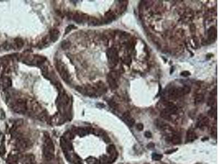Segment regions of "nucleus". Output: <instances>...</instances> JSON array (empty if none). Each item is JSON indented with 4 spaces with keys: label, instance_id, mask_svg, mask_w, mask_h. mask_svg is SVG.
<instances>
[{
    "label": "nucleus",
    "instance_id": "24",
    "mask_svg": "<svg viewBox=\"0 0 219 164\" xmlns=\"http://www.w3.org/2000/svg\"><path fill=\"white\" fill-rule=\"evenodd\" d=\"M215 109L214 108H211L210 110L209 111L208 114L210 116H211V117H213V116L215 115Z\"/></svg>",
    "mask_w": 219,
    "mask_h": 164
},
{
    "label": "nucleus",
    "instance_id": "27",
    "mask_svg": "<svg viewBox=\"0 0 219 164\" xmlns=\"http://www.w3.org/2000/svg\"><path fill=\"white\" fill-rule=\"evenodd\" d=\"M190 74H191L188 71H183V72H182V73H181V75L183 76V77H187L188 76H190Z\"/></svg>",
    "mask_w": 219,
    "mask_h": 164
},
{
    "label": "nucleus",
    "instance_id": "5",
    "mask_svg": "<svg viewBox=\"0 0 219 164\" xmlns=\"http://www.w3.org/2000/svg\"><path fill=\"white\" fill-rule=\"evenodd\" d=\"M123 120L126 124L129 126H132L135 123V120L131 117L130 114L128 112H126L123 115Z\"/></svg>",
    "mask_w": 219,
    "mask_h": 164
},
{
    "label": "nucleus",
    "instance_id": "18",
    "mask_svg": "<svg viewBox=\"0 0 219 164\" xmlns=\"http://www.w3.org/2000/svg\"><path fill=\"white\" fill-rule=\"evenodd\" d=\"M215 98L214 95L213 96H211L210 98H209V99L208 102V105L209 106L213 107L214 105H215Z\"/></svg>",
    "mask_w": 219,
    "mask_h": 164
},
{
    "label": "nucleus",
    "instance_id": "29",
    "mask_svg": "<svg viewBox=\"0 0 219 164\" xmlns=\"http://www.w3.org/2000/svg\"><path fill=\"white\" fill-rule=\"evenodd\" d=\"M145 136L147 138H151L152 137V134L149 131H146L145 133Z\"/></svg>",
    "mask_w": 219,
    "mask_h": 164
},
{
    "label": "nucleus",
    "instance_id": "28",
    "mask_svg": "<svg viewBox=\"0 0 219 164\" xmlns=\"http://www.w3.org/2000/svg\"><path fill=\"white\" fill-rule=\"evenodd\" d=\"M5 153V148L4 146H1L0 147V154L1 155H4Z\"/></svg>",
    "mask_w": 219,
    "mask_h": 164
},
{
    "label": "nucleus",
    "instance_id": "12",
    "mask_svg": "<svg viewBox=\"0 0 219 164\" xmlns=\"http://www.w3.org/2000/svg\"><path fill=\"white\" fill-rule=\"evenodd\" d=\"M196 138V136L195 133L194 132V131L189 130L187 133V135H186V140H187V142H192L195 140V139Z\"/></svg>",
    "mask_w": 219,
    "mask_h": 164
},
{
    "label": "nucleus",
    "instance_id": "8",
    "mask_svg": "<svg viewBox=\"0 0 219 164\" xmlns=\"http://www.w3.org/2000/svg\"><path fill=\"white\" fill-rule=\"evenodd\" d=\"M59 36L60 32L58 30L55 29L52 30L50 33V38L52 41H53V42H56L58 39Z\"/></svg>",
    "mask_w": 219,
    "mask_h": 164
},
{
    "label": "nucleus",
    "instance_id": "11",
    "mask_svg": "<svg viewBox=\"0 0 219 164\" xmlns=\"http://www.w3.org/2000/svg\"><path fill=\"white\" fill-rule=\"evenodd\" d=\"M114 19H115V16L113 12H109L105 15V21L106 23H109L113 21Z\"/></svg>",
    "mask_w": 219,
    "mask_h": 164
},
{
    "label": "nucleus",
    "instance_id": "9",
    "mask_svg": "<svg viewBox=\"0 0 219 164\" xmlns=\"http://www.w3.org/2000/svg\"><path fill=\"white\" fill-rule=\"evenodd\" d=\"M209 119L208 117H206L205 116V117L203 118L199 121L198 124V127L201 129H202L207 126L209 124Z\"/></svg>",
    "mask_w": 219,
    "mask_h": 164
},
{
    "label": "nucleus",
    "instance_id": "3",
    "mask_svg": "<svg viewBox=\"0 0 219 164\" xmlns=\"http://www.w3.org/2000/svg\"><path fill=\"white\" fill-rule=\"evenodd\" d=\"M57 69L59 71V74H60L61 77L63 79L65 82L66 83H69L70 82V76L69 72L65 66L64 64L61 63H58L57 64Z\"/></svg>",
    "mask_w": 219,
    "mask_h": 164
},
{
    "label": "nucleus",
    "instance_id": "13",
    "mask_svg": "<svg viewBox=\"0 0 219 164\" xmlns=\"http://www.w3.org/2000/svg\"><path fill=\"white\" fill-rule=\"evenodd\" d=\"M171 141L174 145H178L181 143V137L178 133H174L171 136Z\"/></svg>",
    "mask_w": 219,
    "mask_h": 164
},
{
    "label": "nucleus",
    "instance_id": "23",
    "mask_svg": "<svg viewBox=\"0 0 219 164\" xmlns=\"http://www.w3.org/2000/svg\"><path fill=\"white\" fill-rule=\"evenodd\" d=\"M162 158V155L161 154H153L152 159L155 160H160Z\"/></svg>",
    "mask_w": 219,
    "mask_h": 164
},
{
    "label": "nucleus",
    "instance_id": "1",
    "mask_svg": "<svg viewBox=\"0 0 219 164\" xmlns=\"http://www.w3.org/2000/svg\"><path fill=\"white\" fill-rule=\"evenodd\" d=\"M108 62L111 67H115L118 62V54L115 48H110L107 51Z\"/></svg>",
    "mask_w": 219,
    "mask_h": 164
},
{
    "label": "nucleus",
    "instance_id": "21",
    "mask_svg": "<svg viewBox=\"0 0 219 164\" xmlns=\"http://www.w3.org/2000/svg\"><path fill=\"white\" fill-rule=\"evenodd\" d=\"M71 45V43L69 41H63L61 44V47L64 49H66L69 48Z\"/></svg>",
    "mask_w": 219,
    "mask_h": 164
},
{
    "label": "nucleus",
    "instance_id": "6",
    "mask_svg": "<svg viewBox=\"0 0 219 164\" xmlns=\"http://www.w3.org/2000/svg\"><path fill=\"white\" fill-rule=\"evenodd\" d=\"M73 19L76 23L78 24H81L84 21H85L86 20H88V18H87V16L86 15L79 13H76V14H74Z\"/></svg>",
    "mask_w": 219,
    "mask_h": 164
},
{
    "label": "nucleus",
    "instance_id": "20",
    "mask_svg": "<svg viewBox=\"0 0 219 164\" xmlns=\"http://www.w3.org/2000/svg\"><path fill=\"white\" fill-rule=\"evenodd\" d=\"M16 43L17 46V47H18V48H21L24 45L23 41H22L21 39H20V38H17L16 39Z\"/></svg>",
    "mask_w": 219,
    "mask_h": 164
},
{
    "label": "nucleus",
    "instance_id": "22",
    "mask_svg": "<svg viewBox=\"0 0 219 164\" xmlns=\"http://www.w3.org/2000/svg\"><path fill=\"white\" fill-rule=\"evenodd\" d=\"M211 135H212V136L214 137H215V138L217 137V128H216V127L213 126V127L211 128Z\"/></svg>",
    "mask_w": 219,
    "mask_h": 164
},
{
    "label": "nucleus",
    "instance_id": "10",
    "mask_svg": "<svg viewBox=\"0 0 219 164\" xmlns=\"http://www.w3.org/2000/svg\"><path fill=\"white\" fill-rule=\"evenodd\" d=\"M17 146L20 149H25L29 147V142L25 140H20L17 143Z\"/></svg>",
    "mask_w": 219,
    "mask_h": 164
},
{
    "label": "nucleus",
    "instance_id": "4",
    "mask_svg": "<svg viewBox=\"0 0 219 164\" xmlns=\"http://www.w3.org/2000/svg\"><path fill=\"white\" fill-rule=\"evenodd\" d=\"M26 108V103L23 100L20 99L17 102V103L15 106V111L17 112H24L25 111Z\"/></svg>",
    "mask_w": 219,
    "mask_h": 164
},
{
    "label": "nucleus",
    "instance_id": "16",
    "mask_svg": "<svg viewBox=\"0 0 219 164\" xmlns=\"http://www.w3.org/2000/svg\"><path fill=\"white\" fill-rule=\"evenodd\" d=\"M204 101V96L201 94H198L197 95L195 99V102L196 105H200L201 103Z\"/></svg>",
    "mask_w": 219,
    "mask_h": 164
},
{
    "label": "nucleus",
    "instance_id": "26",
    "mask_svg": "<svg viewBox=\"0 0 219 164\" xmlns=\"http://www.w3.org/2000/svg\"><path fill=\"white\" fill-rule=\"evenodd\" d=\"M74 27L73 25H69V26H68L66 27V29L65 30V33H68V32H69L72 29H73Z\"/></svg>",
    "mask_w": 219,
    "mask_h": 164
},
{
    "label": "nucleus",
    "instance_id": "17",
    "mask_svg": "<svg viewBox=\"0 0 219 164\" xmlns=\"http://www.w3.org/2000/svg\"><path fill=\"white\" fill-rule=\"evenodd\" d=\"M88 24L90 25L95 26L97 25H98V24L99 23L98 19H96V18H94V17H91V18L88 19Z\"/></svg>",
    "mask_w": 219,
    "mask_h": 164
},
{
    "label": "nucleus",
    "instance_id": "15",
    "mask_svg": "<svg viewBox=\"0 0 219 164\" xmlns=\"http://www.w3.org/2000/svg\"><path fill=\"white\" fill-rule=\"evenodd\" d=\"M12 84V82L11 79L8 77H5L2 79V86L4 88H8L11 86Z\"/></svg>",
    "mask_w": 219,
    "mask_h": 164
},
{
    "label": "nucleus",
    "instance_id": "14",
    "mask_svg": "<svg viewBox=\"0 0 219 164\" xmlns=\"http://www.w3.org/2000/svg\"><path fill=\"white\" fill-rule=\"evenodd\" d=\"M108 151L110 154L111 155L112 159H115L117 156V153L115 147H114L113 145H110L109 147L108 148Z\"/></svg>",
    "mask_w": 219,
    "mask_h": 164
},
{
    "label": "nucleus",
    "instance_id": "7",
    "mask_svg": "<svg viewBox=\"0 0 219 164\" xmlns=\"http://www.w3.org/2000/svg\"><path fill=\"white\" fill-rule=\"evenodd\" d=\"M208 41L210 42H214L215 40L216 32L215 28L214 26L210 27L208 30Z\"/></svg>",
    "mask_w": 219,
    "mask_h": 164
},
{
    "label": "nucleus",
    "instance_id": "25",
    "mask_svg": "<svg viewBox=\"0 0 219 164\" xmlns=\"http://www.w3.org/2000/svg\"><path fill=\"white\" fill-rule=\"evenodd\" d=\"M136 128H137V129H138V130H139V131H141V130H143V129H144V125H143V124H138L136 125Z\"/></svg>",
    "mask_w": 219,
    "mask_h": 164
},
{
    "label": "nucleus",
    "instance_id": "19",
    "mask_svg": "<svg viewBox=\"0 0 219 164\" xmlns=\"http://www.w3.org/2000/svg\"><path fill=\"white\" fill-rule=\"evenodd\" d=\"M87 162L88 164H96L97 160L93 157H90L87 159Z\"/></svg>",
    "mask_w": 219,
    "mask_h": 164
},
{
    "label": "nucleus",
    "instance_id": "2",
    "mask_svg": "<svg viewBox=\"0 0 219 164\" xmlns=\"http://www.w3.org/2000/svg\"><path fill=\"white\" fill-rule=\"evenodd\" d=\"M119 79L118 74L116 72H111L108 76V82L110 86L112 89H115L118 87Z\"/></svg>",
    "mask_w": 219,
    "mask_h": 164
}]
</instances>
